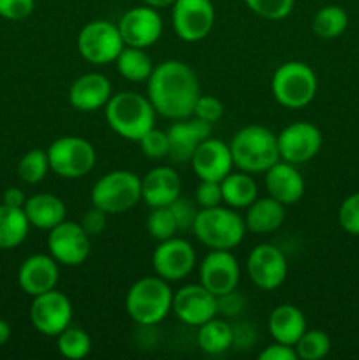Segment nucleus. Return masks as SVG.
<instances>
[{
	"instance_id": "20e7f679",
	"label": "nucleus",
	"mask_w": 359,
	"mask_h": 360,
	"mask_svg": "<svg viewBox=\"0 0 359 360\" xmlns=\"http://www.w3.org/2000/svg\"><path fill=\"white\" fill-rule=\"evenodd\" d=\"M127 315L143 327H153L164 322L172 309V290L169 281L155 276H144L134 281L125 295Z\"/></svg>"
},
{
	"instance_id": "5701e85b",
	"label": "nucleus",
	"mask_w": 359,
	"mask_h": 360,
	"mask_svg": "<svg viewBox=\"0 0 359 360\" xmlns=\"http://www.w3.org/2000/svg\"><path fill=\"white\" fill-rule=\"evenodd\" d=\"M264 186L267 195L284 206H292L305 195V179L294 164L278 160L264 172Z\"/></svg>"
},
{
	"instance_id": "aec40b11",
	"label": "nucleus",
	"mask_w": 359,
	"mask_h": 360,
	"mask_svg": "<svg viewBox=\"0 0 359 360\" xmlns=\"http://www.w3.org/2000/svg\"><path fill=\"white\" fill-rule=\"evenodd\" d=\"M58 266L60 264L49 253L48 255L46 253L30 255L23 260L18 269V285L30 297L53 290L58 285Z\"/></svg>"
},
{
	"instance_id": "1a4fd4ad",
	"label": "nucleus",
	"mask_w": 359,
	"mask_h": 360,
	"mask_svg": "<svg viewBox=\"0 0 359 360\" xmlns=\"http://www.w3.org/2000/svg\"><path fill=\"white\" fill-rule=\"evenodd\" d=\"M76 46L81 58L94 65H106L115 62L125 44L120 35L118 25L106 20H94L81 28Z\"/></svg>"
},
{
	"instance_id": "cd10ccee",
	"label": "nucleus",
	"mask_w": 359,
	"mask_h": 360,
	"mask_svg": "<svg viewBox=\"0 0 359 360\" xmlns=\"http://www.w3.org/2000/svg\"><path fill=\"white\" fill-rule=\"evenodd\" d=\"M222 200L232 210H246L257 199V183L250 172H229L220 181Z\"/></svg>"
},
{
	"instance_id": "79ce46f5",
	"label": "nucleus",
	"mask_w": 359,
	"mask_h": 360,
	"mask_svg": "<svg viewBox=\"0 0 359 360\" xmlns=\"http://www.w3.org/2000/svg\"><path fill=\"white\" fill-rule=\"evenodd\" d=\"M35 0H0V16L9 21H20L34 13Z\"/></svg>"
},
{
	"instance_id": "4468645a",
	"label": "nucleus",
	"mask_w": 359,
	"mask_h": 360,
	"mask_svg": "<svg viewBox=\"0 0 359 360\" xmlns=\"http://www.w3.org/2000/svg\"><path fill=\"white\" fill-rule=\"evenodd\" d=\"M246 273L250 281L259 290H277L285 281L289 273V264L284 252L278 246L263 243L252 248L246 259Z\"/></svg>"
},
{
	"instance_id": "c9c22d12",
	"label": "nucleus",
	"mask_w": 359,
	"mask_h": 360,
	"mask_svg": "<svg viewBox=\"0 0 359 360\" xmlns=\"http://www.w3.org/2000/svg\"><path fill=\"white\" fill-rule=\"evenodd\" d=\"M146 229L148 234L155 239V241H165L178 234L180 227L176 221L175 214H172L171 207H151L150 214L146 218Z\"/></svg>"
},
{
	"instance_id": "c03bdc74",
	"label": "nucleus",
	"mask_w": 359,
	"mask_h": 360,
	"mask_svg": "<svg viewBox=\"0 0 359 360\" xmlns=\"http://www.w3.org/2000/svg\"><path fill=\"white\" fill-rule=\"evenodd\" d=\"M80 224L90 238H94V236H101L102 232L106 231V227H108V213L99 210V207L92 206L90 210L84 213V217L81 218Z\"/></svg>"
},
{
	"instance_id": "a19ab883",
	"label": "nucleus",
	"mask_w": 359,
	"mask_h": 360,
	"mask_svg": "<svg viewBox=\"0 0 359 360\" xmlns=\"http://www.w3.org/2000/svg\"><path fill=\"white\" fill-rule=\"evenodd\" d=\"M220 181H199L196 188V204L199 210L222 206Z\"/></svg>"
},
{
	"instance_id": "0eeeda50",
	"label": "nucleus",
	"mask_w": 359,
	"mask_h": 360,
	"mask_svg": "<svg viewBox=\"0 0 359 360\" xmlns=\"http://www.w3.org/2000/svg\"><path fill=\"white\" fill-rule=\"evenodd\" d=\"M92 206L108 214H122L141 200V178L130 171H111L92 186Z\"/></svg>"
},
{
	"instance_id": "6ab92c4d",
	"label": "nucleus",
	"mask_w": 359,
	"mask_h": 360,
	"mask_svg": "<svg viewBox=\"0 0 359 360\" xmlns=\"http://www.w3.org/2000/svg\"><path fill=\"white\" fill-rule=\"evenodd\" d=\"M190 164L199 181H222L234 167L229 144L211 136L196 148Z\"/></svg>"
},
{
	"instance_id": "473e14b6",
	"label": "nucleus",
	"mask_w": 359,
	"mask_h": 360,
	"mask_svg": "<svg viewBox=\"0 0 359 360\" xmlns=\"http://www.w3.org/2000/svg\"><path fill=\"white\" fill-rule=\"evenodd\" d=\"M56 348L63 359L81 360L92 352V340L81 327H67L56 336Z\"/></svg>"
},
{
	"instance_id": "4be33fe9",
	"label": "nucleus",
	"mask_w": 359,
	"mask_h": 360,
	"mask_svg": "<svg viewBox=\"0 0 359 360\" xmlns=\"http://www.w3.org/2000/svg\"><path fill=\"white\" fill-rule=\"evenodd\" d=\"M182 195V179L172 167L158 165L141 178V200L151 207L171 206Z\"/></svg>"
},
{
	"instance_id": "a211bd4d",
	"label": "nucleus",
	"mask_w": 359,
	"mask_h": 360,
	"mask_svg": "<svg viewBox=\"0 0 359 360\" xmlns=\"http://www.w3.org/2000/svg\"><path fill=\"white\" fill-rule=\"evenodd\" d=\"M199 283L217 297L236 290L239 283V264L231 250H210L199 264Z\"/></svg>"
},
{
	"instance_id": "a878e982",
	"label": "nucleus",
	"mask_w": 359,
	"mask_h": 360,
	"mask_svg": "<svg viewBox=\"0 0 359 360\" xmlns=\"http://www.w3.org/2000/svg\"><path fill=\"white\" fill-rule=\"evenodd\" d=\"M23 211L32 227L41 231H51L53 227L67 220V207L63 200L48 192L28 197Z\"/></svg>"
},
{
	"instance_id": "f03ea898",
	"label": "nucleus",
	"mask_w": 359,
	"mask_h": 360,
	"mask_svg": "<svg viewBox=\"0 0 359 360\" xmlns=\"http://www.w3.org/2000/svg\"><path fill=\"white\" fill-rule=\"evenodd\" d=\"M155 108L150 98L137 91L113 94L104 105V116L109 129L127 141H137L155 127Z\"/></svg>"
},
{
	"instance_id": "37998d69",
	"label": "nucleus",
	"mask_w": 359,
	"mask_h": 360,
	"mask_svg": "<svg viewBox=\"0 0 359 360\" xmlns=\"http://www.w3.org/2000/svg\"><path fill=\"white\" fill-rule=\"evenodd\" d=\"M171 211L172 214H175L176 221H178V227L180 231H187V229H192V224L194 220H196L197 217V211L194 207V202L190 199H185V197L180 195L178 199L175 200V202L171 204Z\"/></svg>"
},
{
	"instance_id": "c85d7f7f",
	"label": "nucleus",
	"mask_w": 359,
	"mask_h": 360,
	"mask_svg": "<svg viewBox=\"0 0 359 360\" xmlns=\"http://www.w3.org/2000/svg\"><path fill=\"white\" fill-rule=\"evenodd\" d=\"M30 221L23 207L0 204V250H13L27 239Z\"/></svg>"
},
{
	"instance_id": "f257e3e1",
	"label": "nucleus",
	"mask_w": 359,
	"mask_h": 360,
	"mask_svg": "<svg viewBox=\"0 0 359 360\" xmlns=\"http://www.w3.org/2000/svg\"><path fill=\"white\" fill-rule=\"evenodd\" d=\"M146 91L155 111L172 122L190 118L201 95L196 72L180 60H165L155 65L146 81Z\"/></svg>"
},
{
	"instance_id": "49530a36",
	"label": "nucleus",
	"mask_w": 359,
	"mask_h": 360,
	"mask_svg": "<svg viewBox=\"0 0 359 360\" xmlns=\"http://www.w3.org/2000/svg\"><path fill=\"white\" fill-rule=\"evenodd\" d=\"M25 202H27V197H25V193L21 192L20 188H16V186H11V188H7L6 192H4L2 204H7V206L13 207H23Z\"/></svg>"
},
{
	"instance_id": "f3484780",
	"label": "nucleus",
	"mask_w": 359,
	"mask_h": 360,
	"mask_svg": "<svg viewBox=\"0 0 359 360\" xmlns=\"http://www.w3.org/2000/svg\"><path fill=\"white\" fill-rule=\"evenodd\" d=\"M116 25L123 44L143 49L153 46L164 32V21L158 14V9H153L146 4L125 11Z\"/></svg>"
},
{
	"instance_id": "b1692460",
	"label": "nucleus",
	"mask_w": 359,
	"mask_h": 360,
	"mask_svg": "<svg viewBox=\"0 0 359 360\" xmlns=\"http://www.w3.org/2000/svg\"><path fill=\"white\" fill-rule=\"evenodd\" d=\"M111 95V81L104 74L87 72L70 84L69 102L76 111L94 112L97 109H104Z\"/></svg>"
},
{
	"instance_id": "9d476101",
	"label": "nucleus",
	"mask_w": 359,
	"mask_h": 360,
	"mask_svg": "<svg viewBox=\"0 0 359 360\" xmlns=\"http://www.w3.org/2000/svg\"><path fill=\"white\" fill-rule=\"evenodd\" d=\"M172 30L182 41L199 42L210 35L215 25L211 0H175L171 6Z\"/></svg>"
},
{
	"instance_id": "58836bf2",
	"label": "nucleus",
	"mask_w": 359,
	"mask_h": 360,
	"mask_svg": "<svg viewBox=\"0 0 359 360\" xmlns=\"http://www.w3.org/2000/svg\"><path fill=\"white\" fill-rule=\"evenodd\" d=\"M338 221L347 234L359 236V192L345 197L338 210Z\"/></svg>"
},
{
	"instance_id": "2eb2a0df",
	"label": "nucleus",
	"mask_w": 359,
	"mask_h": 360,
	"mask_svg": "<svg viewBox=\"0 0 359 360\" xmlns=\"http://www.w3.org/2000/svg\"><path fill=\"white\" fill-rule=\"evenodd\" d=\"M171 313L185 326L199 327L218 315V297L201 283L183 285L172 294Z\"/></svg>"
},
{
	"instance_id": "412c9836",
	"label": "nucleus",
	"mask_w": 359,
	"mask_h": 360,
	"mask_svg": "<svg viewBox=\"0 0 359 360\" xmlns=\"http://www.w3.org/2000/svg\"><path fill=\"white\" fill-rule=\"evenodd\" d=\"M211 134V123L204 120L190 116V118L178 120L168 130L169 137V155L172 162H190L196 148L208 139Z\"/></svg>"
},
{
	"instance_id": "f8f14e48",
	"label": "nucleus",
	"mask_w": 359,
	"mask_h": 360,
	"mask_svg": "<svg viewBox=\"0 0 359 360\" xmlns=\"http://www.w3.org/2000/svg\"><path fill=\"white\" fill-rule=\"evenodd\" d=\"M73 320V304L63 292L53 290L35 295L30 304V322L42 336L56 338Z\"/></svg>"
},
{
	"instance_id": "39448f33",
	"label": "nucleus",
	"mask_w": 359,
	"mask_h": 360,
	"mask_svg": "<svg viewBox=\"0 0 359 360\" xmlns=\"http://www.w3.org/2000/svg\"><path fill=\"white\" fill-rule=\"evenodd\" d=\"M192 232L197 241L206 248L232 252L245 238L246 227L236 210L229 206H217L197 211Z\"/></svg>"
},
{
	"instance_id": "e433bc0d",
	"label": "nucleus",
	"mask_w": 359,
	"mask_h": 360,
	"mask_svg": "<svg viewBox=\"0 0 359 360\" xmlns=\"http://www.w3.org/2000/svg\"><path fill=\"white\" fill-rule=\"evenodd\" d=\"M245 6L257 16L270 21H280L294 9V0H243Z\"/></svg>"
},
{
	"instance_id": "393cba45",
	"label": "nucleus",
	"mask_w": 359,
	"mask_h": 360,
	"mask_svg": "<svg viewBox=\"0 0 359 360\" xmlns=\"http://www.w3.org/2000/svg\"><path fill=\"white\" fill-rule=\"evenodd\" d=\"M246 231L257 236L273 234L275 231L284 225L285 221V206L278 202L273 197H257L248 207L243 217Z\"/></svg>"
},
{
	"instance_id": "7c9ffc66",
	"label": "nucleus",
	"mask_w": 359,
	"mask_h": 360,
	"mask_svg": "<svg viewBox=\"0 0 359 360\" xmlns=\"http://www.w3.org/2000/svg\"><path fill=\"white\" fill-rule=\"evenodd\" d=\"M234 343V329L222 319H211L197 327V345L208 355H220Z\"/></svg>"
},
{
	"instance_id": "6e6552de",
	"label": "nucleus",
	"mask_w": 359,
	"mask_h": 360,
	"mask_svg": "<svg viewBox=\"0 0 359 360\" xmlns=\"http://www.w3.org/2000/svg\"><path fill=\"white\" fill-rule=\"evenodd\" d=\"M49 169L63 179H77L94 169L97 153L92 143L77 136L58 137L46 150Z\"/></svg>"
},
{
	"instance_id": "a18cd8bd",
	"label": "nucleus",
	"mask_w": 359,
	"mask_h": 360,
	"mask_svg": "<svg viewBox=\"0 0 359 360\" xmlns=\"http://www.w3.org/2000/svg\"><path fill=\"white\" fill-rule=\"evenodd\" d=\"M259 360H298L294 347L273 341L259 354Z\"/></svg>"
},
{
	"instance_id": "ddd939ff",
	"label": "nucleus",
	"mask_w": 359,
	"mask_h": 360,
	"mask_svg": "<svg viewBox=\"0 0 359 360\" xmlns=\"http://www.w3.org/2000/svg\"><path fill=\"white\" fill-rule=\"evenodd\" d=\"M280 160L301 165L317 157L322 148V132L310 122H294L277 134Z\"/></svg>"
},
{
	"instance_id": "de8ad7c7",
	"label": "nucleus",
	"mask_w": 359,
	"mask_h": 360,
	"mask_svg": "<svg viewBox=\"0 0 359 360\" xmlns=\"http://www.w3.org/2000/svg\"><path fill=\"white\" fill-rule=\"evenodd\" d=\"M11 338V326L6 322V320L0 319V347H4V345L9 341Z\"/></svg>"
},
{
	"instance_id": "dca6fc26",
	"label": "nucleus",
	"mask_w": 359,
	"mask_h": 360,
	"mask_svg": "<svg viewBox=\"0 0 359 360\" xmlns=\"http://www.w3.org/2000/svg\"><path fill=\"white\" fill-rule=\"evenodd\" d=\"M196 252L187 239L171 238L160 241L151 255L155 274L165 281L185 280L196 267Z\"/></svg>"
},
{
	"instance_id": "f704fd0d",
	"label": "nucleus",
	"mask_w": 359,
	"mask_h": 360,
	"mask_svg": "<svg viewBox=\"0 0 359 360\" xmlns=\"http://www.w3.org/2000/svg\"><path fill=\"white\" fill-rule=\"evenodd\" d=\"M49 171L51 169H49L48 153L44 150L27 151L18 164V176L21 181L28 183V185L41 183Z\"/></svg>"
},
{
	"instance_id": "09e8293b",
	"label": "nucleus",
	"mask_w": 359,
	"mask_h": 360,
	"mask_svg": "<svg viewBox=\"0 0 359 360\" xmlns=\"http://www.w3.org/2000/svg\"><path fill=\"white\" fill-rule=\"evenodd\" d=\"M143 4L153 7V9H164V7H171L175 0H143Z\"/></svg>"
},
{
	"instance_id": "ea45409f",
	"label": "nucleus",
	"mask_w": 359,
	"mask_h": 360,
	"mask_svg": "<svg viewBox=\"0 0 359 360\" xmlns=\"http://www.w3.org/2000/svg\"><path fill=\"white\" fill-rule=\"evenodd\" d=\"M192 116L213 125V123H217L224 116V104L215 95H199L196 105H194Z\"/></svg>"
},
{
	"instance_id": "bb28decb",
	"label": "nucleus",
	"mask_w": 359,
	"mask_h": 360,
	"mask_svg": "<svg viewBox=\"0 0 359 360\" xmlns=\"http://www.w3.org/2000/svg\"><path fill=\"white\" fill-rule=\"evenodd\" d=\"M267 330H270L273 341L294 347L296 341L306 330V319L301 309L285 302V304L277 306L270 313Z\"/></svg>"
},
{
	"instance_id": "72a5a7b5",
	"label": "nucleus",
	"mask_w": 359,
	"mask_h": 360,
	"mask_svg": "<svg viewBox=\"0 0 359 360\" xmlns=\"http://www.w3.org/2000/svg\"><path fill=\"white\" fill-rule=\"evenodd\" d=\"M298 360H320L331 350V340L324 330L306 329L294 345Z\"/></svg>"
},
{
	"instance_id": "2f4dec72",
	"label": "nucleus",
	"mask_w": 359,
	"mask_h": 360,
	"mask_svg": "<svg viewBox=\"0 0 359 360\" xmlns=\"http://www.w3.org/2000/svg\"><path fill=\"white\" fill-rule=\"evenodd\" d=\"M348 27V14L341 6L320 7L312 20V30L322 41H333L345 34Z\"/></svg>"
},
{
	"instance_id": "423d86ee",
	"label": "nucleus",
	"mask_w": 359,
	"mask_h": 360,
	"mask_svg": "<svg viewBox=\"0 0 359 360\" xmlns=\"http://www.w3.org/2000/svg\"><path fill=\"white\" fill-rule=\"evenodd\" d=\"M317 88L319 81L313 69L299 60L282 63L271 76V94L282 108H306L315 98Z\"/></svg>"
},
{
	"instance_id": "4c0bfd02",
	"label": "nucleus",
	"mask_w": 359,
	"mask_h": 360,
	"mask_svg": "<svg viewBox=\"0 0 359 360\" xmlns=\"http://www.w3.org/2000/svg\"><path fill=\"white\" fill-rule=\"evenodd\" d=\"M137 144L141 146V151L144 153V157H148L150 160H160V158H165L169 155V137L168 132L164 130L153 129L148 130Z\"/></svg>"
},
{
	"instance_id": "7ed1b4c3",
	"label": "nucleus",
	"mask_w": 359,
	"mask_h": 360,
	"mask_svg": "<svg viewBox=\"0 0 359 360\" xmlns=\"http://www.w3.org/2000/svg\"><path fill=\"white\" fill-rule=\"evenodd\" d=\"M234 167L250 174H264L280 160L277 134L264 125H246L229 143Z\"/></svg>"
},
{
	"instance_id": "c756f323",
	"label": "nucleus",
	"mask_w": 359,
	"mask_h": 360,
	"mask_svg": "<svg viewBox=\"0 0 359 360\" xmlns=\"http://www.w3.org/2000/svg\"><path fill=\"white\" fill-rule=\"evenodd\" d=\"M115 63L120 76L130 83H146L155 67L151 56L143 48H134V46H123Z\"/></svg>"
},
{
	"instance_id": "9b49d317",
	"label": "nucleus",
	"mask_w": 359,
	"mask_h": 360,
	"mask_svg": "<svg viewBox=\"0 0 359 360\" xmlns=\"http://www.w3.org/2000/svg\"><path fill=\"white\" fill-rule=\"evenodd\" d=\"M90 236L84 232L81 224L63 220L51 231H48V253L60 264L67 267H77L90 255Z\"/></svg>"
}]
</instances>
